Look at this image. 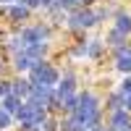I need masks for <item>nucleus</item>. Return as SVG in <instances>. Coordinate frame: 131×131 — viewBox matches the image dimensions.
I'll list each match as a JSON object with an SVG mask.
<instances>
[{"label": "nucleus", "mask_w": 131, "mask_h": 131, "mask_svg": "<svg viewBox=\"0 0 131 131\" xmlns=\"http://www.w3.org/2000/svg\"><path fill=\"white\" fill-rule=\"evenodd\" d=\"M29 71H31V84H47V86L58 84V71L45 60H34Z\"/></svg>", "instance_id": "nucleus-1"}, {"label": "nucleus", "mask_w": 131, "mask_h": 131, "mask_svg": "<svg viewBox=\"0 0 131 131\" xmlns=\"http://www.w3.org/2000/svg\"><path fill=\"white\" fill-rule=\"evenodd\" d=\"M94 24H97V16L92 10H71V16H68V26L71 29H89Z\"/></svg>", "instance_id": "nucleus-2"}, {"label": "nucleus", "mask_w": 131, "mask_h": 131, "mask_svg": "<svg viewBox=\"0 0 131 131\" xmlns=\"http://www.w3.org/2000/svg\"><path fill=\"white\" fill-rule=\"evenodd\" d=\"M113 131H131V115L128 110H113Z\"/></svg>", "instance_id": "nucleus-3"}, {"label": "nucleus", "mask_w": 131, "mask_h": 131, "mask_svg": "<svg viewBox=\"0 0 131 131\" xmlns=\"http://www.w3.org/2000/svg\"><path fill=\"white\" fill-rule=\"evenodd\" d=\"M118 71H123V73H128L131 71V50H123V47H118Z\"/></svg>", "instance_id": "nucleus-4"}, {"label": "nucleus", "mask_w": 131, "mask_h": 131, "mask_svg": "<svg viewBox=\"0 0 131 131\" xmlns=\"http://www.w3.org/2000/svg\"><path fill=\"white\" fill-rule=\"evenodd\" d=\"M8 16L13 18V21H24V18L29 16V5H24V3H18V5H10V8H8Z\"/></svg>", "instance_id": "nucleus-5"}, {"label": "nucleus", "mask_w": 131, "mask_h": 131, "mask_svg": "<svg viewBox=\"0 0 131 131\" xmlns=\"http://www.w3.org/2000/svg\"><path fill=\"white\" fill-rule=\"evenodd\" d=\"M10 94H16V97H29V94H31V81H16V84H10Z\"/></svg>", "instance_id": "nucleus-6"}, {"label": "nucleus", "mask_w": 131, "mask_h": 131, "mask_svg": "<svg viewBox=\"0 0 131 131\" xmlns=\"http://www.w3.org/2000/svg\"><path fill=\"white\" fill-rule=\"evenodd\" d=\"M18 107H21V97H16V94L3 97V110L5 113H18Z\"/></svg>", "instance_id": "nucleus-7"}, {"label": "nucleus", "mask_w": 131, "mask_h": 131, "mask_svg": "<svg viewBox=\"0 0 131 131\" xmlns=\"http://www.w3.org/2000/svg\"><path fill=\"white\" fill-rule=\"evenodd\" d=\"M31 66H34V60H31L26 52H16V68L18 71H29Z\"/></svg>", "instance_id": "nucleus-8"}, {"label": "nucleus", "mask_w": 131, "mask_h": 131, "mask_svg": "<svg viewBox=\"0 0 131 131\" xmlns=\"http://www.w3.org/2000/svg\"><path fill=\"white\" fill-rule=\"evenodd\" d=\"M115 29L121 31V34H128V31H131V16L121 13V16H118V24H115Z\"/></svg>", "instance_id": "nucleus-9"}, {"label": "nucleus", "mask_w": 131, "mask_h": 131, "mask_svg": "<svg viewBox=\"0 0 131 131\" xmlns=\"http://www.w3.org/2000/svg\"><path fill=\"white\" fill-rule=\"evenodd\" d=\"M73 92V76L71 73H66V79H63V84L58 86V94L63 97V94H71Z\"/></svg>", "instance_id": "nucleus-10"}, {"label": "nucleus", "mask_w": 131, "mask_h": 131, "mask_svg": "<svg viewBox=\"0 0 131 131\" xmlns=\"http://www.w3.org/2000/svg\"><path fill=\"white\" fill-rule=\"evenodd\" d=\"M100 50H102V45H100V42H89V45H86V55L97 58V55H100Z\"/></svg>", "instance_id": "nucleus-11"}, {"label": "nucleus", "mask_w": 131, "mask_h": 131, "mask_svg": "<svg viewBox=\"0 0 131 131\" xmlns=\"http://www.w3.org/2000/svg\"><path fill=\"white\" fill-rule=\"evenodd\" d=\"M110 42H113L115 47H121V45H123V34H121L118 29H113V31H110Z\"/></svg>", "instance_id": "nucleus-12"}, {"label": "nucleus", "mask_w": 131, "mask_h": 131, "mask_svg": "<svg viewBox=\"0 0 131 131\" xmlns=\"http://www.w3.org/2000/svg\"><path fill=\"white\" fill-rule=\"evenodd\" d=\"M110 107H113V110H121V107H123V94H113L110 97Z\"/></svg>", "instance_id": "nucleus-13"}, {"label": "nucleus", "mask_w": 131, "mask_h": 131, "mask_svg": "<svg viewBox=\"0 0 131 131\" xmlns=\"http://www.w3.org/2000/svg\"><path fill=\"white\" fill-rule=\"evenodd\" d=\"M42 128H45V131H55V128H58V121H55V118H45Z\"/></svg>", "instance_id": "nucleus-14"}, {"label": "nucleus", "mask_w": 131, "mask_h": 131, "mask_svg": "<svg viewBox=\"0 0 131 131\" xmlns=\"http://www.w3.org/2000/svg\"><path fill=\"white\" fill-rule=\"evenodd\" d=\"M8 126H10V113L0 110V128H8Z\"/></svg>", "instance_id": "nucleus-15"}, {"label": "nucleus", "mask_w": 131, "mask_h": 131, "mask_svg": "<svg viewBox=\"0 0 131 131\" xmlns=\"http://www.w3.org/2000/svg\"><path fill=\"white\" fill-rule=\"evenodd\" d=\"M10 94V84L8 81H0V97H8Z\"/></svg>", "instance_id": "nucleus-16"}, {"label": "nucleus", "mask_w": 131, "mask_h": 131, "mask_svg": "<svg viewBox=\"0 0 131 131\" xmlns=\"http://www.w3.org/2000/svg\"><path fill=\"white\" fill-rule=\"evenodd\" d=\"M123 105H126V110L131 113V94H126V97H123Z\"/></svg>", "instance_id": "nucleus-17"}, {"label": "nucleus", "mask_w": 131, "mask_h": 131, "mask_svg": "<svg viewBox=\"0 0 131 131\" xmlns=\"http://www.w3.org/2000/svg\"><path fill=\"white\" fill-rule=\"evenodd\" d=\"M84 3H92V0H84Z\"/></svg>", "instance_id": "nucleus-18"}, {"label": "nucleus", "mask_w": 131, "mask_h": 131, "mask_svg": "<svg viewBox=\"0 0 131 131\" xmlns=\"http://www.w3.org/2000/svg\"><path fill=\"white\" fill-rule=\"evenodd\" d=\"M0 3H8V0H0Z\"/></svg>", "instance_id": "nucleus-19"}, {"label": "nucleus", "mask_w": 131, "mask_h": 131, "mask_svg": "<svg viewBox=\"0 0 131 131\" xmlns=\"http://www.w3.org/2000/svg\"><path fill=\"white\" fill-rule=\"evenodd\" d=\"M84 131H89V128H84Z\"/></svg>", "instance_id": "nucleus-20"}]
</instances>
